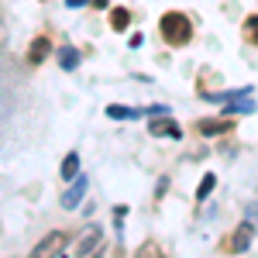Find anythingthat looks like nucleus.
Returning <instances> with one entry per match:
<instances>
[{
	"instance_id": "15",
	"label": "nucleus",
	"mask_w": 258,
	"mask_h": 258,
	"mask_svg": "<svg viewBox=\"0 0 258 258\" xmlns=\"http://www.w3.org/2000/svg\"><path fill=\"white\" fill-rule=\"evenodd\" d=\"M135 258H162V255H159V248H155L152 241H145L138 251H135Z\"/></svg>"
},
{
	"instance_id": "16",
	"label": "nucleus",
	"mask_w": 258,
	"mask_h": 258,
	"mask_svg": "<svg viewBox=\"0 0 258 258\" xmlns=\"http://www.w3.org/2000/svg\"><path fill=\"white\" fill-rule=\"evenodd\" d=\"M244 224L258 227V203H251V207H248V220H244Z\"/></svg>"
},
{
	"instance_id": "3",
	"label": "nucleus",
	"mask_w": 258,
	"mask_h": 258,
	"mask_svg": "<svg viewBox=\"0 0 258 258\" xmlns=\"http://www.w3.org/2000/svg\"><path fill=\"white\" fill-rule=\"evenodd\" d=\"M100 227L97 224H86L80 234H76V241H73V258H90L93 251H97V244H100Z\"/></svg>"
},
{
	"instance_id": "11",
	"label": "nucleus",
	"mask_w": 258,
	"mask_h": 258,
	"mask_svg": "<svg viewBox=\"0 0 258 258\" xmlns=\"http://www.w3.org/2000/svg\"><path fill=\"white\" fill-rule=\"evenodd\" d=\"M76 176H80V155L73 152V155H66V162H62V179H69V182H73Z\"/></svg>"
},
{
	"instance_id": "17",
	"label": "nucleus",
	"mask_w": 258,
	"mask_h": 258,
	"mask_svg": "<svg viewBox=\"0 0 258 258\" xmlns=\"http://www.w3.org/2000/svg\"><path fill=\"white\" fill-rule=\"evenodd\" d=\"M66 4H69V7H83L86 0H66Z\"/></svg>"
},
{
	"instance_id": "2",
	"label": "nucleus",
	"mask_w": 258,
	"mask_h": 258,
	"mask_svg": "<svg viewBox=\"0 0 258 258\" xmlns=\"http://www.w3.org/2000/svg\"><path fill=\"white\" fill-rule=\"evenodd\" d=\"M66 244H69V234L52 231V234H45V238L31 248V255H28V258H59L62 251H66Z\"/></svg>"
},
{
	"instance_id": "13",
	"label": "nucleus",
	"mask_w": 258,
	"mask_h": 258,
	"mask_svg": "<svg viewBox=\"0 0 258 258\" xmlns=\"http://www.w3.org/2000/svg\"><path fill=\"white\" fill-rule=\"evenodd\" d=\"M214 186H217V176L214 172H207V176L200 179V189H197V200H207L210 193H214Z\"/></svg>"
},
{
	"instance_id": "10",
	"label": "nucleus",
	"mask_w": 258,
	"mask_h": 258,
	"mask_svg": "<svg viewBox=\"0 0 258 258\" xmlns=\"http://www.w3.org/2000/svg\"><path fill=\"white\" fill-rule=\"evenodd\" d=\"M138 114H141V110H135V107H117V103L107 107V117H110V120H135Z\"/></svg>"
},
{
	"instance_id": "7",
	"label": "nucleus",
	"mask_w": 258,
	"mask_h": 258,
	"mask_svg": "<svg viewBox=\"0 0 258 258\" xmlns=\"http://www.w3.org/2000/svg\"><path fill=\"white\" fill-rule=\"evenodd\" d=\"M73 182H76V186L62 193V207H66V210H73V207H80L83 193H86V179H83V176H76V179H73Z\"/></svg>"
},
{
	"instance_id": "6",
	"label": "nucleus",
	"mask_w": 258,
	"mask_h": 258,
	"mask_svg": "<svg viewBox=\"0 0 258 258\" xmlns=\"http://www.w3.org/2000/svg\"><path fill=\"white\" fill-rule=\"evenodd\" d=\"M231 127H234V124H231L227 117H224V120H200V124H197V131L203 135V138H217V135L231 131Z\"/></svg>"
},
{
	"instance_id": "8",
	"label": "nucleus",
	"mask_w": 258,
	"mask_h": 258,
	"mask_svg": "<svg viewBox=\"0 0 258 258\" xmlns=\"http://www.w3.org/2000/svg\"><path fill=\"white\" fill-rule=\"evenodd\" d=\"M48 52H52V41L48 38H35L31 41V52H28V62H31V66H41V62L48 59Z\"/></svg>"
},
{
	"instance_id": "12",
	"label": "nucleus",
	"mask_w": 258,
	"mask_h": 258,
	"mask_svg": "<svg viewBox=\"0 0 258 258\" xmlns=\"http://www.w3.org/2000/svg\"><path fill=\"white\" fill-rule=\"evenodd\" d=\"M127 24H131V14H127L124 7H114V11H110V28H114V31H124Z\"/></svg>"
},
{
	"instance_id": "4",
	"label": "nucleus",
	"mask_w": 258,
	"mask_h": 258,
	"mask_svg": "<svg viewBox=\"0 0 258 258\" xmlns=\"http://www.w3.org/2000/svg\"><path fill=\"white\" fill-rule=\"evenodd\" d=\"M251 224H241L234 234H227V241L220 244V251H227V255H241V251H248V244H251Z\"/></svg>"
},
{
	"instance_id": "1",
	"label": "nucleus",
	"mask_w": 258,
	"mask_h": 258,
	"mask_svg": "<svg viewBox=\"0 0 258 258\" xmlns=\"http://www.w3.org/2000/svg\"><path fill=\"white\" fill-rule=\"evenodd\" d=\"M159 31L172 48H182V45H189V38H193V21H189V14H182V11H165L162 21H159Z\"/></svg>"
},
{
	"instance_id": "9",
	"label": "nucleus",
	"mask_w": 258,
	"mask_h": 258,
	"mask_svg": "<svg viewBox=\"0 0 258 258\" xmlns=\"http://www.w3.org/2000/svg\"><path fill=\"white\" fill-rule=\"evenodd\" d=\"M241 38L258 48V14H248V18H244V24H241Z\"/></svg>"
},
{
	"instance_id": "5",
	"label": "nucleus",
	"mask_w": 258,
	"mask_h": 258,
	"mask_svg": "<svg viewBox=\"0 0 258 258\" xmlns=\"http://www.w3.org/2000/svg\"><path fill=\"white\" fill-rule=\"evenodd\" d=\"M155 138H182V127H179L172 117H165V114H159V117H152V127H148Z\"/></svg>"
},
{
	"instance_id": "14",
	"label": "nucleus",
	"mask_w": 258,
	"mask_h": 258,
	"mask_svg": "<svg viewBox=\"0 0 258 258\" xmlns=\"http://www.w3.org/2000/svg\"><path fill=\"white\" fill-rule=\"evenodd\" d=\"M59 62H62V69H76V66H80V52H76V48H66L59 55Z\"/></svg>"
}]
</instances>
